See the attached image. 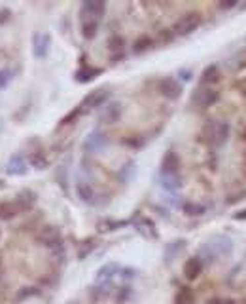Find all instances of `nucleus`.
I'll use <instances>...</instances> for the list:
<instances>
[{
  "label": "nucleus",
  "mask_w": 246,
  "mask_h": 304,
  "mask_svg": "<svg viewBox=\"0 0 246 304\" xmlns=\"http://www.w3.org/2000/svg\"><path fill=\"white\" fill-rule=\"evenodd\" d=\"M233 219H235V221H246V207H244V209H240V211L235 213Z\"/></svg>",
  "instance_id": "nucleus-41"
},
{
  "label": "nucleus",
  "mask_w": 246,
  "mask_h": 304,
  "mask_svg": "<svg viewBox=\"0 0 246 304\" xmlns=\"http://www.w3.org/2000/svg\"><path fill=\"white\" fill-rule=\"evenodd\" d=\"M106 13L105 0H86L80 6V21H98Z\"/></svg>",
  "instance_id": "nucleus-4"
},
{
  "label": "nucleus",
  "mask_w": 246,
  "mask_h": 304,
  "mask_svg": "<svg viewBox=\"0 0 246 304\" xmlns=\"http://www.w3.org/2000/svg\"><path fill=\"white\" fill-rule=\"evenodd\" d=\"M220 101V93L212 90V87H197L193 92V97H191V103L197 106V109H210L214 106L216 103Z\"/></svg>",
  "instance_id": "nucleus-8"
},
{
  "label": "nucleus",
  "mask_w": 246,
  "mask_h": 304,
  "mask_svg": "<svg viewBox=\"0 0 246 304\" xmlns=\"http://www.w3.org/2000/svg\"><path fill=\"white\" fill-rule=\"evenodd\" d=\"M207 304H223V298L214 297V298H210V300H207Z\"/></svg>",
  "instance_id": "nucleus-43"
},
{
  "label": "nucleus",
  "mask_w": 246,
  "mask_h": 304,
  "mask_svg": "<svg viewBox=\"0 0 246 304\" xmlns=\"http://www.w3.org/2000/svg\"><path fill=\"white\" fill-rule=\"evenodd\" d=\"M8 17H10V10H0V25L6 23Z\"/></svg>",
  "instance_id": "nucleus-42"
},
{
  "label": "nucleus",
  "mask_w": 246,
  "mask_h": 304,
  "mask_svg": "<svg viewBox=\"0 0 246 304\" xmlns=\"http://www.w3.org/2000/svg\"><path fill=\"white\" fill-rule=\"evenodd\" d=\"M218 6H220V10H233L239 6V0H221Z\"/></svg>",
  "instance_id": "nucleus-38"
},
{
  "label": "nucleus",
  "mask_w": 246,
  "mask_h": 304,
  "mask_svg": "<svg viewBox=\"0 0 246 304\" xmlns=\"http://www.w3.org/2000/svg\"><path fill=\"white\" fill-rule=\"evenodd\" d=\"M36 240H38V243H42L44 247L53 249L55 245L63 243L61 230L57 228V226H44V228L40 230V232H38Z\"/></svg>",
  "instance_id": "nucleus-13"
},
{
  "label": "nucleus",
  "mask_w": 246,
  "mask_h": 304,
  "mask_svg": "<svg viewBox=\"0 0 246 304\" xmlns=\"http://www.w3.org/2000/svg\"><path fill=\"white\" fill-rule=\"evenodd\" d=\"M229 133H231V126L225 120H209L201 130V141L209 147L220 149L228 143Z\"/></svg>",
  "instance_id": "nucleus-2"
},
{
  "label": "nucleus",
  "mask_w": 246,
  "mask_h": 304,
  "mask_svg": "<svg viewBox=\"0 0 246 304\" xmlns=\"http://www.w3.org/2000/svg\"><path fill=\"white\" fill-rule=\"evenodd\" d=\"M108 99H110V92H108V87H98V90H93V92L87 93L78 109H80V112H89V111H93V109H100V106H105V103Z\"/></svg>",
  "instance_id": "nucleus-6"
},
{
  "label": "nucleus",
  "mask_w": 246,
  "mask_h": 304,
  "mask_svg": "<svg viewBox=\"0 0 246 304\" xmlns=\"http://www.w3.org/2000/svg\"><path fill=\"white\" fill-rule=\"evenodd\" d=\"M136 270L135 268H123L121 266V270H119V276H121L123 279H135L136 278Z\"/></svg>",
  "instance_id": "nucleus-37"
},
{
  "label": "nucleus",
  "mask_w": 246,
  "mask_h": 304,
  "mask_svg": "<svg viewBox=\"0 0 246 304\" xmlns=\"http://www.w3.org/2000/svg\"><path fill=\"white\" fill-rule=\"evenodd\" d=\"M159 183L165 190H169V192H174V190H178L180 186H182L180 175H161Z\"/></svg>",
  "instance_id": "nucleus-25"
},
{
  "label": "nucleus",
  "mask_w": 246,
  "mask_h": 304,
  "mask_svg": "<svg viewBox=\"0 0 246 304\" xmlns=\"http://www.w3.org/2000/svg\"><path fill=\"white\" fill-rule=\"evenodd\" d=\"M233 255V240L225 234H214L207 242L201 243L197 251V259L203 264H214L220 259H228Z\"/></svg>",
  "instance_id": "nucleus-1"
},
{
  "label": "nucleus",
  "mask_w": 246,
  "mask_h": 304,
  "mask_svg": "<svg viewBox=\"0 0 246 304\" xmlns=\"http://www.w3.org/2000/svg\"><path fill=\"white\" fill-rule=\"evenodd\" d=\"M193 300H195V297L190 287H180L174 297V304H193Z\"/></svg>",
  "instance_id": "nucleus-29"
},
{
  "label": "nucleus",
  "mask_w": 246,
  "mask_h": 304,
  "mask_svg": "<svg viewBox=\"0 0 246 304\" xmlns=\"http://www.w3.org/2000/svg\"><path fill=\"white\" fill-rule=\"evenodd\" d=\"M123 46H125V42H123L121 37H112L110 40H108V48H110V51H114V53H119V56L123 57Z\"/></svg>",
  "instance_id": "nucleus-33"
},
{
  "label": "nucleus",
  "mask_w": 246,
  "mask_h": 304,
  "mask_svg": "<svg viewBox=\"0 0 246 304\" xmlns=\"http://www.w3.org/2000/svg\"><path fill=\"white\" fill-rule=\"evenodd\" d=\"M240 10H246V2L242 4V6H240Z\"/></svg>",
  "instance_id": "nucleus-46"
},
{
  "label": "nucleus",
  "mask_w": 246,
  "mask_h": 304,
  "mask_svg": "<svg viewBox=\"0 0 246 304\" xmlns=\"http://www.w3.org/2000/svg\"><path fill=\"white\" fill-rule=\"evenodd\" d=\"M218 80H220V67L218 65L204 67V70L201 73V86L210 87V84H216Z\"/></svg>",
  "instance_id": "nucleus-23"
},
{
  "label": "nucleus",
  "mask_w": 246,
  "mask_h": 304,
  "mask_svg": "<svg viewBox=\"0 0 246 304\" xmlns=\"http://www.w3.org/2000/svg\"><path fill=\"white\" fill-rule=\"evenodd\" d=\"M81 112H80V109H74L72 112H70V114H68V116H65V118L61 120V126H68V124H72L74 120L78 118V116H80Z\"/></svg>",
  "instance_id": "nucleus-36"
},
{
  "label": "nucleus",
  "mask_w": 246,
  "mask_h": 304,
  "mask_svg": "<svg viewBox=\"0 0 246 304\" xmlns=\"http://www.w3.org/2000/svg\"><path fill=\"white\" fill-rule=\"evenodd\" d=\"M98 25H100L98 21H80L81 37L86 38V40H93V38L97 37Z\"/></svg>",
  "instance_id": "nucleus-28"
},
{
  "label": "nucleus",
  "mask_w": 246,
  "mask_h": 304,
  "mask_svg": "<svg viewBox=\"0 0 246 304\" xmlns=\"http://www.w3.org/2000/svg\"><path fill=\"white\" fill-rule=\"evenodd\" d=\"M240 86H242V90H244V92H246V78H244V80H242V84H240Z\"/></svg>",
  "instance_id": "nucleus-45"
},
{
  "label": "nucleus",
  "mask_w": 246,
  "mask_h": 304,
  "mask_svg": "<svg viewBox=\"0 0 246 304\" xmlns=\"http://www.w3.org/2000/svg\"><path fill=\"white\" fill-rule=\"evenodd\" d=\"M121 114H123L121 103H119V101H110V103H106V105L100 109V112H98V122L105 126H112V124H116V122H119Z\"/></svg>",
  "instance_id": "nucleus-12"
},
{
  "label": "nucleus",
  "mask_w": 246,
  "mask_h": 304,
  "mask_svg": "<svg viewBox=\"0 0 246 304\" xmlns=\"http://www.w3.org/2000/svg\"><path fill=\"white\" fill-rule=\"evenodd\" d=\"M150 48H154V40L150 37H140L138 40H135V44H133V53H144V51H148Z\"/></svg>",
  "instance_id": "nucleus-30"
},
{
  "label": "nucleus",
  "mask_w": 246,
  "mask_h": 304,
  "mask_svg": "<svg viewBox=\"0 0 246 304\" xmlns=\"http://www.w3.org/2000/svg\"><path fill=\"white\" fill-rule=\"evenodd\" d=\"M184 249H186V240H174V242L167 243L165 253H163V259H165L167 264H171V262L174 261Z\"/></svg>",
  "instance_id": "nucleus-21"
},
{
  "label": "nucleus",
  "mask_w": 246,
  "mask_h": 304,
  "mask_svg": "<svg viewBox=\"0 0 246 304\" xmlns=\"http://www.w3.org/2000/svg\"><path fill=\"white\" fill-rule=\"evenodd\" d=\"M67 304H80V302H67Z\"/></svg>",
  "instance_id": "nucleus-47"
},
{
  "label": "nucleus",
  "mask_w": 246,
  "mask_h": 304,
  "mask_svg": "<svg viewBox=\"0 0 246 304\" xmlns=\"http://www.w3.org/2000/svg\"><path fill=\"white\" fill-rule=\"evenodd\" d=\"M182 211L188 215V217H201V215H204V211H207V207L201 204H197V202H191V200H188V202H184L182 204Z\"/></svg>",
  "instance_id": "nucleus-26"
},
{
  "label": "nucleus",
  "mask_w": 246,
  "mask_h": 304,
  "mask_svg": "<svg viewBox=\"0 0 246 304\" xmlns=\"http://www.w3.org/2000/svg\"><path fill=\"white\" fill-rule=\"evenodd\" d=\"M129 297H131V287H121L119 293H117V300H119V302H123L125 298H129Z\"/></svg>",
  "instance_id": "nucleus-39"
},
{
  "label": "nucleus",
  "mask_w": 246,
  "mask_h": 304,
  "mask_svg": "<svg viewBox=\"0 0 246 304\" xmlns=\"http://www.w3.org/2000/svg\"><path fill=\"white\" fill-rule=\"evenodd\" d=\"M31 44H32V56L36 57V59H46L49 53V48H51V37H49V32L36 31L32 34Z\"/></svg>",
  "instance_id": "nucleus-11"
},
{
  "label": "nucleus",
  "mask_w": 246,
  "mask_h": 304,
  "mask_svg": "<svg viewBox=\"0 0 246 304\" xmlns=\"http://www.w3.org/2000/svg\"><path fill=\"white\" fill-rule=\"evenodd\" d=\"M157 92L169 101H176L182 97V93H184V86L180 84L176 78H172V76H165V78H161L157 82Z\"/></svg>",
  "instance_id": "nucleus-7"
},
{
  "label": "nucleus",
  "mask_w": 246,
  "mask_h": 304,
  "mask_svg": "<svg viewBox=\"0 0 246 304\" xmlns=\"http://www.w3.org/2000/svg\"><path fill=\"white\" fill-rule=\"evenodd\" d=\"M180 169V156L174 150L165 152L161 160V175H178Z\"/></svg>",
  "instance_id": "nucleus-15"
},
{
  "label": "nucleus",
  "mask_w": 246,
  "mask_h": 304,
  "mask_svg": "<svg viewBox=\"0 0 246 304\" xmlns=\"http://www.w3.org/2000/svg\"><path fill=\"white\" fill-rule=\"evenodd\" d=\"M203 268L204 264L197 257H191V259H188L184 264V276L186 279H190V281H193V279H197L201 274H203Z\"/></svg>",
  "instance_id": "nucleus-19"
},
{
  "label": "nucleus",
  "mask_w": 246,
  "mask_h": 304,
  "mask_svg": "<svg viewBox=\"0 0 246 304\" xmlns=\"http://www.w3.org/2000/svg\"><path fill=\"white\" fill-rule=\"evenodd\" d=\"M15 200H17L19 205L23 207V211H29L38 198H36V194L32 192V190H23V192H19L17 196H15Z\"/></svg>",
  "instance_id": "nucleus-27"
},
{
  "label": "nucleus",
  "mask_w": 246,
  "mask_h": 304,
  "mask_svg": "<svg viewBox=\"0 0 246 304\" xmlns=\"http://www.w3.org/2000/svg\"><path fill=\"white\" fill-rule=\"evenodd\" d=\"M131 224L135 226V230L144 236L146 240H159V232H157V226L150 217H144V215H135Z\"/></svg>",
  "instance_id": "nucleus-9"
},
{
  "label": "nucleus",
  "mask_w": 246,
  "mask_h": 304,
  "mask_svg": "<svg viewBox=\"0 0 246 304\" xmlns=\"http://www.w3.org/2000/svg\"><path fill=\"white\" fill-rule=\"evenodd\" d=\"M21 211H23V207L19 205L15 198L10 200V202H0V219L2 221H10V219L17 217Z\"/></svg>",
  "instance_id": "nucleus-18"
},
{
  "label": "nucleus",
  "mask_w": 246,
  "mask_h": 304,
  "mask_svg": "<svg viewBox=\"0 0 246 304\" xmlns=\"http://www.w3.org/2000/svg\"><path fill=\"white\" fill-rule=\"evenodd\" d=\"M12 78H13V70H12V68H8V67L0 68V90L8 87V84L12 82Z\"/></svg>",
  "instance_id": "nucleus-34"
},
{
  "label": "nucleus",
  "mask_w": 246,
  "mask_h": 304,
  "mask_svg": "<svg viewBox=\"0 0 246 304\" xmlns=\"http://www.w3.org/2000/svg\"><path fill=\"white\" fill-rule=\"evenodd\" d=\"M112 293V283H95V285L89 287V298L93 302H100L105 298L110 297Z\"/></svg>",
  "instance_id": "nucleus-22"
},
{
  "label": "nucleus",
  "mask_w": 246,
  "mask_h": 304,
  "mask_svg": "<svg viewBox=\"0 0 246 304\" xmlns=\"http://www.w3.org/2000/svg\"><path fill=\"white\" fill-rule=\"evenodd\" d=\"M108 147V135H106L102 130H93L87 133V137L84 139V145L81 149L87 154H97V152H102V150Z\"/></svg>",
  "instance_id": "nucleus-5"
},
{
  "label": "nucleus",
  "mask_w": 246,
  "mask_h": 304,
  "mask_svg": "<svg viewBox=\"0 0 246 304\" xmlns=\"http://www.w3.org/2000/svg\"><path fill=\"white\" fill-rule=\"evenodd\" d=\"M131 221H116V219H100L97 223V230L100 234H108V232H116L119 228L129 226Z\"/></svg>",
  "instance_id": "nucleus-20"
},
{
  "label": "nucleus",
  "mask_w": 246,
  "mask_h": 304,
  "mask_svg": "<svg viewBox=\"0 0 246 304\" xmlns=\"http://www.w3.org/2000/svg\"><path fill=\"white\" fill-rule=\"evenodd\" d=\"M76 194L78 198L87 205H98V194L97 190L93 188V185L86 183V181H78L76 183Z\"/></svg>",
  "instance_id": "nucleus-14"
},
{
  "label": "nucleus",
  "mask_w": 246,
  "mask_h": 304,
  "mask_svg": "<svg viewBox=\"0 0 246 304\" xmlns=\"http://www.w3.org/2000/svg\"><path fill=\"white\" fill-rule=\"evenodd\" d=\"M0 236H2V232H0Z\"/></svg>",
  "instance_id": "nucleus-48"
},
{
  "label": "nucleus",
  "mask_w": 246,
  "mask_h": 304,
  "mask_svg": "<svg viewBox=\"0 0 246 304\" xmlns=\"http://www.w3.org/2000/svg\"><path fill=\"white\" fill-rule=\"evenodd\" d=\"M119 270L121 266L117 262H108L105 266H100L97 270V278H95V283H112V279L119 276Z\"/></svg>",
  "instance_id": "nucleus-16"
},
{
  "label": "nucleus",
  "mask_w": 246,
  "mask_h": 304,
  "mask_svg": "<svg viewBox=\"0 0 246 304\" xmlns=\"http://www.w3.org/2000/svg\"><path fill=\"white\" fill-rule=\"evenodd\" d=\"M201 21H203V19H201V13L188 12V13H184L182 17H178L174 21L171 32L174 37H188V34H191V32H195L197 29H199Z\"/></svg>",
  "instance_id": "nucleus-3"
},
{
  "label": "nucleus",
  "mask_w": 246,
  "mask_h": 304,
  "mask_svg": "<svg viewBox=\"0 0 246 304\" xmlns=\"http://www.w3.org/2000/svg\"><path fill=\"white\" fill-rule=\"evenodd\" d=\"M223 304H235V300H231V298H223Z\"/></svg>",
  "instance_id": "nucleus-44"
},
{
  "label": "nucleus",
  "mask_w": 246,
  "mask_h": 304,
  "mask_svg": "<svg viewBox=\"0 0 246 304\" xmlns=\"http://www.w3.org/2000/svg\"><path fill=\"white\" fill-rule=\"evenodd\" d=\"M55 179L63 190L68 192V175H67V168H65V166H59V168L55 169Z\"/></svg>",
  "instance_id": "nucleus-31"
},
{
  "label": "nucleus",
  "mask_w": 246,
  "mask_h": 304,
  "mask_svg": "<svg viewBox=\"0 0 246 304\" xmlns=\"http://www.w3.org/2000/svg\"><path fill=\"white\" fill-rule=\"evenodd\" d=\"M244 304H246V300H244Z\"/></svg>",
  "instance_id": "nucleus-49"
},
{
  "label": "nucleus",
  "mask_w": 246,
  "mask_h": 304,
  "mask_svg": "<svg viewBox=\"0 0 246 304\" xmlns=\"http://www.w3.org/2000/svg\"><path fill=\"white\" fill-rule=\"evenodd\" d=\"M178 76L182 78L184 82H190L191 76H193V73H191V68H180L178 70Z\"/></svg>",
  "instance_id": "nucleus-40"
},
{
  "label": "nucleus",
  "mask_w": 246,
  "mask_h": 304,
  "mask_svg": "<svg viewBox=\"0 0 246 304\" xmlns=\"http://www.w3.org/2000/svg\"><path fill=\"white\" fill-rule=\"evenodd\" d=\"M34 295H38V291L34 289V287H29V289H21V293L17 295V298L15 300H25V298H29V297H34Z\"/></svg>",
  "instance_id": "nucleus-35"
},
{
  "label": "nucleus",
  "mask_w": 246,
  "mask_h": 304,
  "mask_svg": "<svg viewBox=\"0 0 246 304\" xmlns=\"http://www.w3.org/2000/svg\"><path fill=\"white\" fill-rule=\"evenodd\" d=\"M93 249H95V240L89 238V240H86V242L80 245V249H78V261H84L87 255L91 253Z\"/></svg>",
  "instance_id": "nucleus-32"
},
{
  "label": "nucleus",
  "mask_w": 246,
  "mask_h": 304,
  "mask_svg": "<svg viewBox=\"0 0 246 304\" xmlns=\"http://www.w3.org/2000/svg\"><path fill=\"white\" fill-rule=\"evenodd\" d=\"M4 169H6V173L10 177H23V175L29 173V160H27L25 154L15 152V154H12L8 158Z\"/></svg>",
  "instance_id": "nucleus-10"
},
{
  "label": "nucleus",
  "mask_w": 246,
  "mask_h": 304,
  "mask_svg": "<svg viewBox=\"0 0 246 304\" xmlns=\"http://www.w3.org/2000/svg\"><path fill=\"white\" fill-rule=\"evenodd\" d=\"M105 70L102 68H97V67H89V65H84V67H80L76 73H74V78H76V82L78 84H87V82L95 80V78H98V76L102 75Z\"/></svg>",
  "instance_id": "nucleus-17"
},
{
  "label": "nucleus",
  "mask_w": 246,
  "mask_h": 304,
  "mask_svg": "<svg viewBox=\"0 0 246 304\" xmlns=\"http://www.w3.org/2000/svg\"><path fill=\"white\" fill-rule=\"evenodd\" d=\"M29 166H32L34 169H46L49 166V162H48V156L44 154V150L40 149H34L32 150V154L29 156Z\"/></svg>",
  "instance_id": "nucleus-24"
}]
</instances>
